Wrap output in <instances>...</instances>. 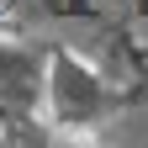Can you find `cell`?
Instances as JSON below:
<instances>
[{
	"label": "cell",
	"instance_id": "obj_1",
	"mask_svg": "<svg viewBox=\"0 0 148 148\" xmlns=\"http://www.w3.org/2000/svg\"><path fill=\"white\" fill-rule=\"evenodd\" d=\"M48 111L64 132H95V122L106 116V85L74 53H53L48 58Z\"/></svg>",
	"mask_w": 148,
	"mask_h": 148
}]
</instances>
